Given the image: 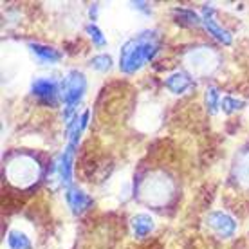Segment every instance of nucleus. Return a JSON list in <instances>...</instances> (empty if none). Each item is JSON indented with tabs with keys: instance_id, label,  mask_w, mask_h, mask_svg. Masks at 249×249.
<instances>
[{
	"instance_id": "1",
	"label": "nucleus",
	"mask_w": 249,
	"mask_h": 249,
	"mask_svg": "<svg viewBox=\"0 0 249 249\" xmlns=\"http://www.w3.org/2000/svg\"><path fill=\"white\" fill-rule=\"evenodd\" d=\"M161 42L157 31H143L130 38L119 51V69L124 74H136L159 53Z\"/></svg>"
},
{
	"instance_id": "2",
	"label": "nucleus",
	"mask_w": 249,
	"mask_h": 249,
	"mask_svg": "<svg viewBox=\"0 0 249 249\" xmlns=\"http://www.w3.org/2000/svg\"><path fill=\"white\" fill-rule=\"evenodd\" d=\"M87 92V78L80 71H71L62 80V92L60 98L63 101V119L65 123H71L78 116L76 107L80 105L83 96Z\"/></svg>"
},
{
	"instance_id": "3",
	"label": "nucleus",
	"mask_w": 249,
	"mask_h": 249,
	"mask_svg": "<svg viewBox=\"0 0 249 249\" xmlns=\"http://www.w3.org/2000/svg\"><path fill=\"white\" fill-rule=\"evenodd\" d=\"M38 175H40V166H38V162L33 157L18 156L7 164L9 181L20 188L33 184L38 179Z\"/></svg>"
},
{
	"instance_id": "4",
	"label": "nucleus",
	"mask_w": 249,
	"mask_h": 249,
	"mask_svg": "<svg viewBox=\"0 0 249 249\" xmlns=\"http://www.w3.org/2000/svg\"><path fill=\"white\" fill-rule=\"evenodd\" d=\"M186 65L197 74H210L217 67V54L210 47H200L188 54Z\"/></svg>"
},
{
	"instance_id": "5",
	"label": "nucleus",
	"mask_w": 249,
	"mask_h": 249,
	"mask_svg": "<svg viewBox=\"0 0 249 249\" xmlns=\"http://www.w3.org/2000/svg\"><path fill=\"white\" fill-rule=\"evenodd\" d=\"M31 92L36 96L38 100L54 105L60 92H62V81H56L54 78H49V76H40L31 83Z\"/></svg>"
},
{
	"instance_id": "6",
	"label": "nucleus",
	"mask_w": 249,
	"mask_h": 249,
	"mask_svg": "<svg viewBox=\"0 0 249 249\" xmlns=\"http://www.w3.org/2000/svg\"><path fill=\"white\" fill-rule=\"evenodd\" d=\"M170 192H172V186L162 177H156L152 181H146L143 184V188H141V195H143V199L148 204H162V202H166Z\"/></svg>"
},
{
	"instance_id": "7",
	"label": "nucleus",
	"mask_w": 249,
	"mask_h": 249,
	"mask_svg": "<svg viewBox=\"0 0 249 249\" xmlns=\"http://www.w3.org/2000/svg\"><path fill=\"white\" fill-rule=\"evenodd\" d=\"M206 224L208 228L218 235L220 238H230L235 235V231H237V222L233 220V218L224 212H212L208 213V217H206Z\"/></svg>"
},
{
	"instance_id": "8",
	"label": "nucleus",
	"mask_w": 249,
	"mask_h": 249,
	"mask_svg": "<svg viewBox=\"0 0 249 249\" xmlns=\"http://www.w3.org/2000/svg\"><path fill=\"white\" fill-rule=\"evenodd\" d=\"M74 154H76V146L74 144H69L65 146V150L62 152L60 159L54 164V170H56V175L60 179V184L63 186H71L72 182V164H74Z\"/></svg>"
},
{
	"instance_id": "9",
	"label": "nucleus",
	"mask_w": 249,
	"mask_h": 249,
	"mask_svg": "<svg viewBox=\"0 0 249 249\" xmlns=\"http://www.w3.org/2000/svg\"><path fill=\"white\" fill-rule=\"evenodd\" d=\"M202 25L206 27L208 35H212L213 38H217L220 44H224V45L231 44L230 31H226L224 27L215 20V9H213L212 6L202 7Z\"/></svg>"
},
{
	"instance_id": "10",
	"label": "nucleus",
	"mask_w": 249,
	"mask_h": 249,
	"mask_svg": "<svg viewBox=\"0 0 249 249\" xmlns=\"http://www.w3.org/2000/svg\"><path fill=\"white\" fill-rule=\"evenodd\" d=\"M65 200H67V206L71 208V212L74 213V215H81L83 212H87L89 208H90V204H92V197L78 186L67 188Z\"/></svg>"
},
{
	"instance_id": "11",
	"label": "nucleus",
	"mask_w": 249,
	"mask_h": 249,
	"mask_svg": "<svg viewBox=\"0 0 249 249\" xmlns=\"http://www.w3.org/2000/svg\"><path fill=\"white\" fill-rule=\"evenodd\" d=\"M164 87L168 89L172 94H184L188 89L193 87V78L184 71H175V72L166 76Z\"/></svg>"
},
{
	"instance_id": "12",
	"label": "nucleus",
	"mask_w": 249,
	"mask_h": 249,
	"mask_svg": "<svg viewBox=\"0 0 249 249\" xmlns=\"http://www.w3.org/2000/svg\"><path fill=\"white\" fill-rule=\"evenodd\" d=\"M29 51L33 53V56L36 58L40 63H49V65H54L62 60V53L56 51L54 47H49V45L44 44H29Z\"/></svg>"
},
{
	"instance_id": "13",
	"label": "nucleus",
	"mask_w": 249,
	"mask_h": 249,
	"mask_svg": "<svg viewBox=\"0 0 249 249\" xmlns=\"http://www.w3.org/2000/svg\"><path fill=\"white\" fill-rule=\"evenodd\" d=\"M130 228H132V233L136 235L137 238H144L146 235H150L154 228H156V222H154V218L146 215V213H137L134 217L130 218Z\"/></svg>"
},
{
	"instance_id": "14",
	"label": "nucleus",
	"mask_w": 249,
	"mask_h": 249,
	"mask_svg": "<svg viewBox=\"0 0 249 249\" xmlns=\"http://www.w3.org/2000/svg\"><path fill=\"white\" fill-rule=\"evenodd\" d=\"M7 246L9 249H33L31 238L27 237V233L18 228H13L7 233Z\"/></svg>"
},
{
	"instance_id": "15",
	"label": "nucleus",
	"mask_w": 249,
	"mask_h": 249,
	"mask_svg": "<svg viewBox=\"0 0 249 249\" xmlns=\"http://www.w3.org/2000/svg\"><path fill=\"white\" fill-rule=\"evenodd\" d=\"M174 15L177 17V22H181L184 25H190V27H197V25L202 24V17H199L195 11L192 9H184V7H179V9H174Z\"/></svg>"
},
{
	"instance_id": "16",
	"label": "nucleus",
	"mask_w": 249,
	"mask_h": 249,
	"mask_svg": "<svg viewBox=\"0 0 249 249\" xmlns=\"http://www.w3.org/2000/svg\"><path fill=\"white\" fill-rule=\"evenodd\" d=\"M204 103L210 114H217L218 107H220V92L217 87H208L204 94Z\"/></svg>"
},
{
	"instance_id": "17",
	"label": "nucleus",
	"mask_w": 249,
	"mask_h": 249,
	"mask_svg": "<svg viewBox=\"0 0 249 249\" xmlns=\"http://www.w3.org/2000/svg\"><path fill=\"white\" fill-rule=\"evenodd\" d=\"M112 56L110 54H98V56H94L90 60V67L94 71H98V72H107V71H110L112 69Z\"/></svg>"
},
{
	"instance_id": "18",
	"label": "nucleus",
	"mask_w": 249,
	"mask_h": 249,
	"mask_svg": "<svg viewBox=\"0 0 249 249\" xmlns=\"http://www.w3.org/2000/svg\"><path fill=\"white\" fill-rule=\"evenodd\" d=\"M85 31H87L89 38L92 40V44L96 45V47H105V45H107L105 35H103V31H101L96 24H89L87 27H85Z\"/></svg>"
},
{
	"instance_id": "19",
	"label": "nucleus",
	"mask_w": 249,
	"mask_h": 249,
	"mask_svg": "<svg viewBox=\"0 0 249 249\" xmlns=\"http://www.w3.org/2000/svg\"><path fill=\"white\" fill-rule=\"evenodd\" d=\"M242 107H244V101L237 100V98H231V96H224V98L220 100V108H222L226 114L237 112Z\"/></svg>"
},
{
	"instance_id": "20",
	"label": "nucleus",
	"mask_w": 249,
	"mask_h": 249,
	"mask_svg": "<svg viewBox=\"0 0 249 249\" xmlns=\"http://www.w3.org/2000/svg\"><path fill=\"white\" fill-rule=\"evenodd\" d=\"M238 175H240V181L249 184V154L244 156L240 164H238Z\"/></svg>"
}]
</instances>
